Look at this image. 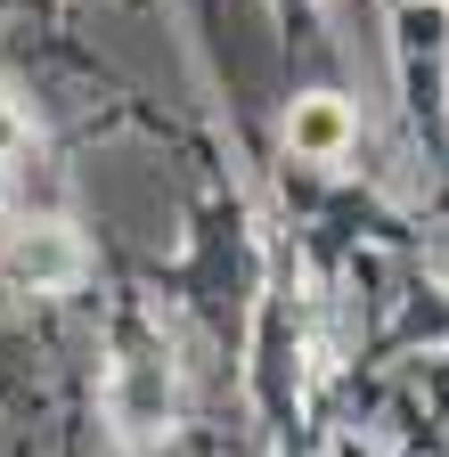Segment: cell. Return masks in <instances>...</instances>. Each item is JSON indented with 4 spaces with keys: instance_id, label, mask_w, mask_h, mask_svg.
<instances>
[{
    "instance_id": "cell-1",
    "label": "cell",
    "mask_w": 449,
    "mask_h": 457,
    "mask_svg": "<svg viewBox=\"0 0 449 457\" xmlns=\"http://www.w3.org/2000/svg\"><path fill=\"white\" fill-rule=\"evenodd\" d=\"M295 139L303 147H335V139H344V114H335V106H311L303 123H295Z\"/></svg>"
}]
</instances>
